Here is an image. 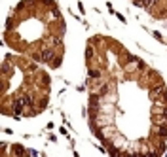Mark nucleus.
Instances as JSON below:
<instances>
[{"mask_svg":"<svg viewBox=\"0 0 167 157\" xmlns=\"http://www.w3.org/2000/svg\"><path fill=\"white\" fill-rule=\"evenodd\" d=\"M51 57H53V51H51V49H48V47H46V49L42 51V61H44V63H48Z\"/></svg>","mask_w":167,"mask_h":157,"instance_id":"nucleus-1","label":"nucleus"},{"mask_svg":"<svg viewBox=\"0 0 167 157\" xmlns=\"http://www.w3.org/2000/svg\"><path fill=\"white\" fill-rule=\"evenodd\" d=\"M19 100H21V104H23V106H30V104H32V100H30V97H27V95H23V97H19Z\"/></svg>","mask_w":167,"mask_h":157,"instance_id":"nucleus-2","label":"nucleus"},{"mask_svg":"<svg viewBox=\"0 0 167 157\" xmlns=\"http://www.w3.org/2000/svg\"><path fill=\"white\" fill-rule=\"evenodd\" d=\"M89 78H99V72H97V70H89Z\"/></svg>","mask_w":167,"mask_h":157,"instance_id":"nucleus-3","label":"nucleus"}]
</instances>
